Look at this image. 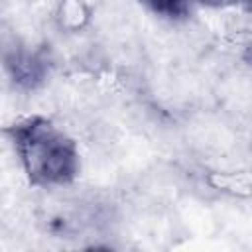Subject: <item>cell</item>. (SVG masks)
Listing matches in <instances>:
<instances>
[{
    "label": "cell",
    "instance_id": "obj_1",
    "mask_svg": "<svg viewBox=\"0 0 252 252\" xmlns=\"http://www.w3.org/2000/svg\"><path fill=\"white\" fill-rule=\"evenodd\" d=\"M10 138L22 169L33 187H63L79 175V150L73 138L49 118L28 116L10 124Z\"/></svg>",
    "mask_w": 252,
    "mask_h": 252
},
{
    "label": "cell",
    "instance_id": "obj_2",
    "mask_svg": "<svg viewBox=\"0 0 252 252\" xmlns=\"http://www.w3.org/2000/svg\"><path fill=\"white\" fill-rule=\"evenodd\" d=\"M6 69L10 71L14 83L26 89H33L37 83L43 81L47 73V63L45 59H41L39 53L14 51L6 57Z\"/></svg>",
    "mask_w": 252,
    "mask_h": 252
},
{
    "label": "cell",
    "instance_id": "obj_3",
    "mask_svg": "<svg viewBox=\"0 0 252 252\" xmlns=\"http://www.w3.org/2000/svg\"><path fill=\"white\" fill-rule=\"evenodd\" d=\"M148 10L163 18H181L187 14L189 0H140Z\"/></svg>",
    "mask_w": 252,
    "mask_h": 252
},
{
    "label": "cell",
    "instance_id": "obj_4",
    "mask_svg": "<svg viewBox=\"0 0 252 252\" xmlns=\"http://www.w3.org/2000/svg\"><path fill=\"white\" fill-rule=\"evenodd\" d=\"M201 6H207V8H228V6H234L238 4L240 0H193Z\"/></svg>",
    "mask_w": 252,
    "mask_h": 252
}]
</instances>
